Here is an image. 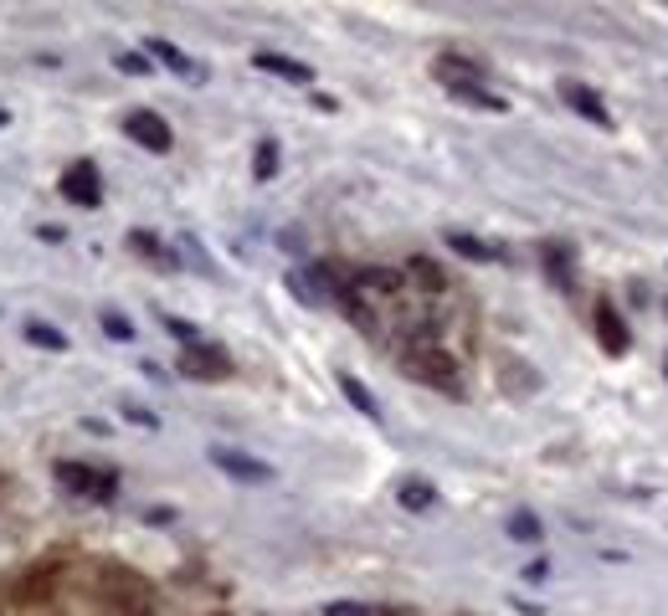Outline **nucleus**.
I'll return each mask as SVG.
<instances>
[{"label":"nucleus","mask_w":668,"mask_h":616,"mask_svg":"<svg viewBox=\"0 0 668 616\" xmlns=\"http://www.w3.org/2000/svg\"><path fill=\"white\" fill-rule=\"evenodd\" d=\"M407 365H412V375L416 381H433V385H442V390H452L458 396V375H452V360L442 355V349H407Z\"/></svg>","instance_id":"nucleus-7"},{"label":"nucleus","mask_w":668,"mask_h":616,"mask_svg":"<svg viewBox=\"0 0 668 616\" xmlns=\"http://www.w3.org/2000/svg\"><path fill=\"white\" fill-rule=\"evenodd\" d=\"M433 73H437V82H442L452 98H463V103H473V108H489V114H504V108H510V103L489 88V73H484L478 62L458 57V52H442Z\"/></svg>","instance_id":"nucleus-1"},{"label":"nucleus","mask_w":668,"mask_h":616,"mask_svg":"<svg viewBox=\"0 0 668 616\" xmlns=\"http://www.w3.org/2000/svg\"><path fill=\"white\" fill-rule=\"evenodd\" d=\"M21 334H26V345H37V349H67V334L52 324H41V319H31Z\"/></svg>","instance_id":"nucleus-16"},{"label":"nucleus","mask_w":668,"mask_h":616,"mask_svg":"<svg viewBox=\"0 0 668 616\" xmlns=\"http://www.w3.org/2000/svg\"><path fill=\"white\" fill-rule=\"evenodd\" d=\"M52 478L67 488V493H78V499H93V503H114L118 499V478L108 467H88V462H57L52 467Z\"/></svg>","instance_id":"nucleus-3"},{"label":"nucleus","mask_w":668,"mask_h":616,"mask_svg":"<svg viewBox=\"0 0 668 616\" xmlns=\"http://www.w3.org/2000/svg\"><path fill=\"white\" fill-rule=\"evenodd\" d=\"M129 247H134L139 257H150V262H159V268H170V262H176L170 252L159 247V236H150V231H129Z\"/></svg>","instance_id":"nucleus-17"},{"label":"nucleus","mask_w":668,"mask_h":616,"mask_svg":"<svg viewBox=\"0 0 668 616\" xmlns=\"http://www.w3.org/2000/svg\"><path fill=\"white\" fill-rule=\"evenodd\" d=\"M150 57H159L165 62V67H170V73H180V77H201V67L191 57H185V52H180V47H170V41H150Z\"/></svg>","instance_id":"nucleus-14"},{"label":"nucleus","mask_w":668,"mask_h":616,"mask_svg":"<svg viewBox=\"0 0 668 616\" xmlns=\"http://www.w3.org/2000/svg\"><path fill=\"white\" fill-rule=\"evenodd\" d=\"M165 329H170V334H176L180 345L191 349V345H201V334H196V324H185V319H165Z\"/></svg>","instance_id":"nucleus-22"},{"label":"nucleus","mask_w":668,"mask_h":616,"mask_svg":"<svg viewBox=\"0 0 668 616\" xmlns=\"http://www.w3.org/2000/svg\"><path fill=\"white\" fill-rule=\"evenodd\" d=\"M118 73H150V57H139V52H118Z\"/></svg>","instance_id":"nucleus-23"},{"label":"nucleus","mask_w":668,"mask_h":616,"mask_svg":"<svg viewBox=\"0 0 668 616\" xmlns=\"http://www.w3.org/2000/svg\"><path fill=\"white\" fill-rule=\"evenodd\" d=\"M596 339H602V349H607V355H628V345H632L628 324H622V313H617L612 304L596 308Z\"/></svg>","instance_id":"nucleus-10"},{"label":"nucleus","mask_w":668,"mask_h":616,"mask_svg":"<svg viewBox=\"0 0 668 616\" xmlns=\"http://www.w3.org/2000/svg\"><path fill=\"white\" fill-rule=\"evenodd\" d=\"M99 324H103V334H108V339H118V345H129V339H134V334H139V329L129 324V319H124V313H114V308H108V313H103Z\"/></svg>","instance_id":"nucleus-19"},{"label":"nucleus","mask_w":668,"mask_h":616,"mask_svg":"<svg viewBox=\"0 0 668 616\" xmlns=\"http://www.w3.org/2000/svg\"><path fill=\"white\" fill-rule=\"evenodd\" d=\"M211 462H217L227 478H236V483H268L273 478V467L268 462H257V458H247V452H232V447H217L211 452Z\"/></svg>","instance_id":"nucleus-8"},{"label":"nucleus","mask_w":668,"mask_h":616,"mask_svg":"<svg viewBox=\"0 0 668 616\" xmlns=\"http://www.w3.org/2000/svg\"><path fill=\"white\" fill-rule=\"evenodd\" d=\"M324 616H381V612H375V606H355V601H334Z\"/></svg>","instance_id":"nucleus-24"},{"label":"nucleus","mask_w":668,"mask_h":616,"mask_svg":"<svg viewBox=\"0 0 668 616\" xmlns=\"http://www.w3.org/2000/svg\"><path fill=\"white\" fill-rule=\"evenodd\" d=\"M339 390H345V401H350L355 411H360V416H371V422H381V401H375L371 390H365V385L355 381L350 370H339Z\"/></svg>","instance_id":"nucleus-12"},{"label":"nucleus","mask_w":668,"mask_h":616,"mask_svg":"<svg viewBox=\"0 0 668 616\" xmlns=\"http://www.w3.org/2000/svg\"><path fill=\"white\" fill-rule=\"evenodd\" d=\"M253 67L257 73L288 77V82H298V88H309V82H314V67H309V62H294V57H283V52H257Z\"/></svg>","instance_id":"nucleus-11"},{"label":"nucleus","mask_w":668,"mask_h":616,"mask_svg":"<svg viewBox=\"0 0 668 616\" xmlns=\"http://www.w3.org/2000/svg\"><path fill=\"white\" fill-rule=\"evenodd\" d=\"M124 134L134 139L139 150H150V154H165L170 144H176V134H170V124L155 114V108H134V114L124 118Z\"/></svg>","instance_id":"nucleus-5"},{"label":"nucleus","mask_w":668,"mask_h":616,"mask_svg":"<svg viewBox=\"0 0 668 616\" xmlns=\"http://www.w3.org/2000/svg\"><path fill=\"white\" fill-rule=\"evenodd\" d=\"M62 195L78 206V211H99L103 206V180H99V165L93 159H78L62 170Z\"/></svg>","instance_id":"nucleus-4"},{"label":"nucleus","mask_w":668,"mask_h":616,"mask_svg":"<svg viewBox=\"0 0 668 616\" xmlns=\"http://www.w3.org/2000/svg\"><path fill=\"white\" fill-rule=\"evenodd\" d=\"M253 175H257V180H273V175H278V144H273V139H262V144H257Z\"/></svg>","instance_id":"nucleus-18"},{"label":"nucleus","mask_w":668,"mask_h":616,"mask_svg":"<svg viewBox=\"0 0 668 616\" xmlns=\"http://www.w3.org/2000/svg\"><path fill=\"white\" fill-rule=\"evenodd\" d=\"M180 375H185V381H227V375H232V360H227V349H217V345H191L180 355Z\"/></svg>","instance_id":"nucleus-6"},{"label":"nucleus","mask_w":668,"mask_h":616,"mask_svg":"<svg viewBox=\"0 0 668 616\" xmlns=\"http://www.w3.org/2000/svg\"><path fill=\"white\" fill-rule=\"evenodd\" d=\"M396 499H401V509H433V483L427 478H407L401 488H396Z\"/></svg>","instance_id":"nucleus-15"},{"label":"nucleus","mask_w":668,"mask_h":616,"mask_svg":"<svg viewBox=\"0 0 668 616\" xmlns=\"http://www.w3.org/2000/svg\"><path fill=\"white\" fill-rule=\"evenodd\" d=\"M99 601L108 616H155V601L144 591V580L129 576V570H103Z\"/></svg>","instance_id":"nucleus-2"},{"label":"nucleus","mask_w":668,"mask_h":616,"mask_svg":"<svg viewBox=\"0 0 668 616\" xmlns=\"http://www.w3.org/2000/svg\"><path fill=\"white\" fill-rule=\"evenodd\" d=\"M5 124H11V114H0V129H5Z\"/></svg>","instance_id":"nucleus-25"},{"label":"nucleus","mask_w":668,"mask_h":616,"mask_svg":"<svg viewBox=\"0 0 668 616\" xmlns=\"http://www.w3.org/2000/svg\"><path fill=\"white\" fill-rule=\"evenodd\" d=\"M510 539L535 544V539H540V519H535V514H514V519H510Z\"/></svg>","instance_id":"nucleus-21"},{"label":"nucleus","mask_w":668,"mask_h":616,"mask_svg":"<svg viewBox=\"0 0 668 616\" xmlns=\"http://www.w3.org/2000/svg\"><path fill=\"white\" fill-rule=\"evenodd\" d=\"M545 268H551V278L561 283V288H570V252L545 247Z\"/></svg>","instance_id":"nucleus-20"},{"label":"nucleus","mask_w":668,"mask_h":616,"mask_svg":"<svg viewBox=\"0 0 668 616\" xmlns=\"http://www.w3.org/2000/svg\"><path fill=\"white\" fill-rule=\"evenodd\" d=\"M561 98H566V108H576V114L587 118V124H596V129H612V114L607 103L591 93L587 82H561Z\"/></svg>","instance_id":"nucleus-9"},{"label":"nucleus","mask_w":668,"mask_h":616,"mask_svg":"<svg viewBox=\"0 0 668 616\" xmlns=\"http://www.w3.org/2000/svg\"><path fill=\"white\" fill-rule=\"evenodd\" d=\"M448 247L458 252V257H468V262H499V252H493L489 242L468 236V231H448Z\"/></svg>","instance_id":"nucleus-13"}]
</instances>
